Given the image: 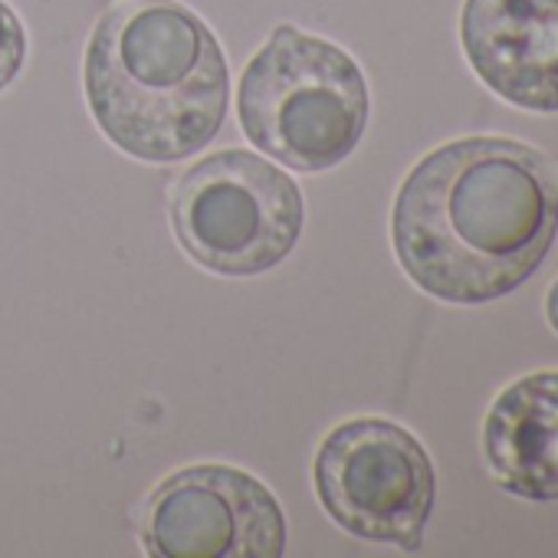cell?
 I'll return each instance as SVG.
<instances>
[{"label":"cell","instance_id":"cell-2","mask_svg":"<svg viewBox=\"0 0 558 558\" xmlns=\"http://www.w3.org/2000/svg\"><path fill=\"white\" fill-rule=\"evenodd\" d=\"M83 89L129 158L174 165L223 129L230 70L214 31L178 0H116L89 34Z\"/></svg>","mask_w":558,"mask_h":558},{"label":"cell","instance_id":"cell-1","mask_svg":"<svg viewBox=\"0 0 558 558\" xmlns=\"http://www.w3.org/2000/svg\"><path fill=\"white\" fill-rule=\"evenodd\" d=\"M558 233V158L506 135L427 151L401 181L391 246L411 283L447 306L515 293Z\"/></svg>","mask_w":558,"mask_h":558},{"label":"cell","instance_id":"cell-8","mask_svg":"<svg viewBox=\"0 0 558 558\" xmlns=\"http://www.w3.org/2000/svg\"><path fill=\"white\" fill-rule=\"evenodd\" d=\"M489 480L529 502L558 499V368L509 381L480 430Z\"/></svg>","mask_w":558,"mask_h":558},{"label":"cell","instance_id":"cell-3","mask_svg":"<svg viewBox=\"0 0 558 558\" xmlns=\"http://www.w3.org/2000/svg\"><path fill=\"white\" fill-rule=\"evenodd\" d=\"M236 116L266 158L319 174L359 148L372 93L362 66L339 44L279 24L240 76Z\"/></svg>","mask_w":558,"mask_h":558},{"label":"cell","instance_id":"cell-9","mask_svg":"<svg viewBox=\"0 0 558 558\" xmlns=\"http://www.w3.org/2000/svg\"><path fill=\"white\" fill-rule=\"evenodd\" d=\"M27 63V31L17 17V11L0 0V93L14 86Z\"/></svg>","mask_w":558,"mask_h":558},{"label":"cell","instance_id":"cell-7","mask_svg":"<svg viewBox=\"0 0 558 558\" xmlns=\"http://www.w3.org/2000/svg\"><path fill=\"white\" fill-rule=\"evenodd\" d=\"M460 47L506 106L558 116V0H463Z\"/></svg>","mask_w":558,"mask_h":558},{"label":"cell","instance_id":"cell-5","mask_svg":"<svg viewBox=\"0 0 558 558\" xmlns=\"http://www.w3.org/2000/svg\"><path fill=\"white\" fill-rule=\"evenodd\" d=\"M326 515L349 535L417 551L437 502V473L424 444L388 417L332 427L313 460Z\"/></svg>","mask_w":558,"mask_h":558},{"label":"cell","instance_id":"cell-4","mask_svg":"<svg viewBox=\"0 0 558 558\" xmlns=\"http://www.w3.org/2000/svg\"><path fill=\"white\" fill-rule=\"evenodd\" d=\"M168 214L178 246L207 272L233 279L283 263L306 223L293 174L243 148L194 161L174 181Z\"/></svg>","mask_w":558,"mask_h":558},{"label":"cell","instance_id":"cell-6","mask_svg":"<svg viewBox=\"0 0 558 558\" xmlns=\"http://www.w3.org/2000/svg\"><path fill=\"white\" fill-rule=\"evenodd\" d=\"M138 535L155 558H279L290 542L279 499L227 463L165 476L142 506Z\"/></svg>","mask_w":558,"mask_h":558},{"label":"cell","instance_id":"cell-10","mask_svg":"<svg viewBox=\"0 0 558 558\" xmlns=\"http://www.w3.org/2000/svg\"><path fill=\"white\" fill-rule=\"evenodd\" d=\"M542 313H545V323H548V329L558 336V276L548 283V290H545V300H542Z\"/></svg>","mask_w":558,"mask_h":558}]
</instances>
